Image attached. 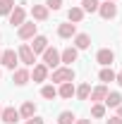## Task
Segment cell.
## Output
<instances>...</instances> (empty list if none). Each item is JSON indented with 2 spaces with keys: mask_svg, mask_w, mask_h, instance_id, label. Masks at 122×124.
<instances>
[{
  "mask_svg": "<svg viewBox=\"0 0 122 124\" xmlns=\"http://www.w3.org/2000/svg\"><path fill=\"white\" fill-rule=\"evenodd\" d=\"M53 84H67V81H74V69L72 67H58V69H53V77H50Z\"/></svg>",
  "mask_w": 122,
  "mask_h": 124,
  "instance_id": "cell-1",
  "label": "cell"
},
{
  "mask_svg": "<svg viewBox=\"0 0 122 124\" xmlns=\"http://www.w3.org/2000/svg\"><path fill=\"white\" fill-rule=\"evenodd\" d=\"M43 64H46L48 69H58V67L62 64V62H60V50L48 46L46 50H43Z\"/></svg>",
  "mask_w": 122,
  "mask_h": 124,
  "instance_id": "cell-2",
  "label": "cell"
},
{
  "mask_svg": "<svg viewBox=\"0 0 122 124\" xmlns=\"http://www.w3.org/2000/svg\"><path fill=\"white\" fill-rule=\"evenodd\" d=\"M17 57H19V62H24L26 67H34V64H36V55H34V50H31L26 43H22V46H19Z\"/></svg>",
  "mask_w": 122,
  "mask_h": 124,
  "instance_id": "cell-3",
  "label": "cell"
},
{
  "mask_svg": "<svg viewBox=\"0 0 122 124\" xmlns=\"http://www.w3.org/2000/svg\"><path fill=\"white\" fill-rule=\"evenodd\" d=\"M0 64H2L5 69H12V72H15L17 64H19L17 53H15V50H2V55H0Z\"/></svg>",
  "mask_w": 122,
  "mask_h": 124,
  "instance_id": "cell-4",
  "label": "cell"
},
{
  "mask_svg": "<svg viewBox=\"0 0 122 124\" xmlns=\"http://www.w3.org/2000/svg\"><path fill=\"white\" fill-rule=\"evenodd\" d=\"M7 19H10V24H12V26H17V29H19V26L26 22V10H24L22 5H15V10L7 15Z\"/></svg>",
  "mask_w": 122,
  "mask_h": 124,
  "instance_id": "cell-5",
  "label": "cell"
},
{
  "mask_svg": "<svg viewBox=\"0 0 122 124\" xmlns=\"http://www.w3.org/2000/svg\"><path fill=\"white\" fill-rule=\"evenodd\" d=\"M98 15L103 17V19H105V22H110V19H115V17H117V5H115V2H101V5H98Z\"/></svg>",
  "mask_w": 122,
  "mask_h": 124,
  "instance_id": "cell-6",
  "label": "cell"
},
{
  "mask_svg": "<svg viewBox=\"0 0 122 124\" xmlns=\"http://www.w3.org/2000/svg\"><path fill=\"white\" fill-rule=\"evenodd\" d=\"M36 29H38V24H36V22H24V24L19 26V31H17V36H19L22 41H29V38L36 36Z\"/></svg>",
  "mask_w": 122,
  "mask_h": 124,
  "instance_id": "cell-7",
  "label": "cell"
},
{
  "mask_svg": "<svg viewBox=\"0 0 122 124\" xmlns=\"http://www.w3.org/2000/svg\"><path fill=\"white\" fill-rule=\"evenodd\" d=\"M77 57H79V50L74 46H67L65 50H60V62L67 67H72V62H77Z\"/></svg>",
  "mask_w": 122,
  "mask_h": 124,
  "instance_id": "cell-8",
  "label": "cell"
},
{
  "mask_svg": "<svg viewBox=\"0 0 122 124\" xmlns=\"http://www.w3.org/2000/svg\"><path fill=\"white\" fill-rule=\"evenodd\" d=\"M96 62L103 64V67H110V64L115 62V53H113L110 48H101V50L96 53Z\"/></svg>",
  "mask_w": 122,
  "mask_h": 124,
  "instance_id": "cell-9",
  "label": "cell"
},
{
  "mask_svg": "<svg viewBox=\"0 0 122 124\" xmlns=\"http://www.w3.org/2000/svg\"><path fill=\"white\" fill-rule=\"evenodd\" d=\"M31 50H34V55H43V50H46L48 48V38L46 36H38V33H36V36H34V38H31Z\"/></svg>",
  "mask_w": 122,
  "mask_h": 124,
  "instance_id": "cell-10",
  "label": "cell"
},
{
  "mask_svg": "<svg viewBox=\"0 0 122 124\" xmlns=\"http://www.w3.org/2000/svg\"><path fill=\"white\" fill-rule=\"evenodd\" d=\"M31 79H34L36 84H43V81H48V67L43 64V62L34 64V72H31Z\"/></svg>",
  "mask_w": 122,
  "mask_h": 124,
  "instance_id": "cell-11",
  "label": "cell"
},
{
  "mask_svg": "<svg viewBox=\"0 0 122 124\" xmlns=\"http://www.w3.org/2000/svg\"><path fill=\"white\" fill-rule=\"evenodd\" d=\"M31 79V72L29 69H22V67H17L15 72H12V81H15L17 86H26Z\"/></svg>",
  "mask_w": 122,
  "mask_h": 124,
  "instance_id": "cell-12",
  "label": "cell"
},
{
  "mask_svg": "<svg viewBox=\"0 0 122 124\" xmlns=\"http://www.w3.org/2000/svg\"><path fill=\"white\" fill-rule=\"evenodd\" d=\"M58 36H60V38H74V36H77V24H72V22H62L60 26H58Z\"/></svg>",
  "mask_w": 122,
  "mask_h": 124,
  "instance_id": "cell-13",
  "label": "cell"
},
{
  "mask_svg": "<svg viewBox=\"0 0 122 124\" xmlns=\"http://www.w3.org/2000/svg\"><path fill=\"white\" fill-rule=\"evenodd\" d=\"M0 119L5 124H17L22 117H19V110H15V108H2V115H0Z\"/></svg>",
  "mask_w": 122,
  "mask_h": 124,
  "instance_id": "cell-14",
  "label": "cell"
},
{
  "mask_svg": "<svg viewBox=\"0 0 122 124\" xmlns=\"http://www.w3.org/2000/svg\"><path fill=\"white\" fill-rule=\"evenodd\" d=\"M105 95H108V86L105 84H98L96 88H91V95L89 98H91V103H103Z\"/></svg>",
  "mask_w": 122,
  "mask_h": 124,
  "instance_id": "cell-15",
  "label": "cell"
},
{
  "mask_svg": "<svg viewBox=\"0 0 122 124\" xmlns=\"http://www.w3.org/2000/svg\"><path fill=\"white\" fill-rule=\"evenodd\" d=\"M84 15H86V12H84L79 5H72V7L67 10V22H72V24H79V22L84 19Z\"/></svg>",
  "mask_w": 122,
  "mask_h": 124,
  "instance_id": "cell-16",
  "label": "cell"
},
{
  "mask_svg": "<svg viewBox=\"0 0 122 124\" xmlns=\"http://www.w3.org/2000/svg\"><path fill=\"white\" fill-rule=\"evenodd\" d=\"M48 12H50V10H48L46 5H34V7H31V17H34V22H46V19H48Z\"/></svg>",
  "mask_w": 122,
  "mask_h": 124,
  "instance_id": "cell-17",
  "label": "cell"
},
{
  "mask_svg": "<svg viewBox=\"0 0 122 124\" xmlns=\"http://www.w3.org/2000/svg\"><path fill=\"white\" fill-rule=\"evenodd\" d=\"M103 105H105V108H117V105H122V95H120L117 91H108Z\"/></svg>",
  "mask_w": 122,
  "mask_h": 124,
  "instance_id": "cell-18",
  "label": "cell"
},
{
  "mask_svg": "<svg viewBox=\"0 0 122 124\" xmlns=\"http://www.w3.org/2000/svg\"><path fill=\"white\" fill-rule=\"evenodd\" d=\"M89 46H91V36L89 33H77L74 36V48L77 50H86Z\"/></svg>",
  "mask_w": 122,
  "mask_h": 124,
  "instance_id": "cell-19",
  "label": "cell"
},
{
  "mask_svg": "<svg viewBox=\"0 0 122 124\" xmlns=\"http://www.w3.org/2000/svg\"><path fill=\"white\" fill-rule=\"evenodd\" d=\"M58 95L65 98V100H70L72 95H74V84L72 81H67V84H60V88H58Z\"/></svg>",
  "mask_w": 122,
  "mask_h": 124,
  "instance_id": "cell-20",
  "label": "cell"
},
{
  "mask_svg": "<svg viewBox=\"0 0 122 124\" xmlns=\"http://www.w3.org/2000/svg\"><path fill=\"white\" fill-rule=\"evenodd\" d=\"M34 115H36V105H34L31 100H26V103L19 108V117H22V119H29V117H34Z\"/></svg>",
  "mask_w": 122,
  "mask_h": 124,
  "instance_id": "cell-21",
  "label": "cell"
},
{
  "mask_svg": "<svg viewBox=\"0 0 122 124\" xmlns=\"http://www.w3.org/2000/svg\"><path fill=\"white\" fill-rule=\"evenodd\" d=\"M74 95L79 100H89V95H91V84H81V86H77L74 88Z\"/></svg>",
  "mask_w": 122,
  "mask_h": 124,
  "instance_id": "cell-22",
  "label": "cell"
},
{
  "mask_svg": "<svg viewBox=\"0 0 122 124\" xmlns=\"http://www.w3.org/2000/svg\"><path fill=\"white\" fill-rule=\"evenodd\" d=\"M41 95H43L46 100H55V98H58V88H55V84H46V86L41 88Z\"/></svg>",
  "mask_w": 122,
  "mask_h": 124,
  "instance_id": "cell-23",
  "label": "cell"
},
{
  "mask_svg": "<svg viewBox=\"0 0 122 124\" xmlns=\"http://www.w3.org/2000/svg\"><path fill=\"white\" fill-rule=\"evenodd\" d=\"M98 79H101V84H110V81H115V72L110 69V67H103L101 72H98Z\"/></svg>",
  "mask_w": 122,
  "mask_h": 124,
  "instance_id": "cell-24",
  "label": "cell"
},
{
  "mask_svg": "<svg viewBox=\"0 0 122 124\" xmlns=\"http://www.w3.org/2000/svg\"><path fill=\"white\" fill-rule=\"evenodd\" d=\"M98 5H101V0H81V10L84 12H98Z\"/></svg>",
  "mask_w": 122,
  "mask_h": 124,
  "instance_id": "cell-25",
  "label": "cell"
},
{
  "mask_svg": "<svg viewBox=\"0 0 122 124\" xmlns=\"http://www.w3.org/2000/svg\"><path fill=\"white\" fill-rule=\"evenodd\" d=\"M74 112H70V110H65V112H60L58 115V124H74Z\"/></svg>",
  "mask_w": 122,
  "mask_h": 124,
  "instance_id": "cell-26",
  "label": "cell"
},
{
  "mask_svg": "<svg viewBox=\"0 0 122 124\" xmlns=\"http://www.w3.org/2000/svg\"><path fill=\"white\" fill-rule=\"evenodd\" d=\"M15 10V0H0V17H7Z\"/></svg>",
  "mask_w": 122,
  "mask_h": 124,
  "instance_id": "cell-27",
  "label": "cell"
},
{
  "mask_svg": "<svg viewBox=\"0 0 122 124\" xmlns=\"http://www.w3.org/2000/svg\"><path fill=\"white\" fill-rule=\"evenodd\" d=\"M91 117H96V119H103V117H105V105H103V103H93V108H91Z\"/></svg>",
  "mask_w": 122,
  "mask_h": 124,
  "instance_id": "cell-28",
  "label": "cell"
},
{
  "mask_svg": "<svg viewBox=\"0 0 122 124\" xmlns=\"http://www.w3.org/2000/svg\"><path fill=\"white\" fill-rule=\"evenodd\" d=\"M46 7L55 12V10H60V7H62V0H46Z\"/></svg>",
  "mask_w": 122,
  "mask_h": 124,
  "instance_id": "cell-29",
  "label": "cell"
},
{
  "mask_svg": "<svg viewBox=\"0 0 122 124\" xmlns=\"http://www.w3.org/2000/svg\"><path fill=\"white\" fill-rule=\"evenodd\" d=\"M26 124H46V122H43L38 115H34V117H29V119H26Z\"/></svg>",
  "mask_w": 122,
  "mask_h": 124,
  "instance_id": "cell-30",
  "label": "cell"
},
{
  "mask_svg": "<svg viewBox=\"0 0 122 124\" xmlns=\"http://www.w3.org/2000/svg\"><path fill=\"white\" fill-rule=\"evenodd\" d=\"M105 124H122V117H117V115H115V117H110Z\"/></svg>",
  "mask_w": 122,
  "mask_h": 124,
  "instance_id": "cell-31",
  "label": "cell"
},
{
  "mask_svg": "<svg viewBox=\"0 0 122 124\" xmlns=\"http://www.w3.org/2000/svg\"><path fill=\"white\" fill-rule=\"evenodd\" d=\"M115 81H117V84H120V86H122V69H120V72H117V74H115Z\"/></svg>",
  "mask_w": 122,
  "mask_h": 124,
  "instance_id": "cell-32",
  "label": "cell"
},
{
  "mask_svg": "<svg viewBox=\"0 0 122 124\" xmlns=\"http://www.w3.org/2000/svg\"><path fill=\"white\" fill-rule=\"evenodd\" d=\"M74 124H91V119H74Z\"/></svg>",
  "mask_w": 122,
  "mask_h": 124,
  "instance_id": "cell-33",
  "label": "cell"
},
{
  "mask_svg": "<svg viewBox=\"0 0 122 124\" xmlns=\"http://www.w3.org/2000/svg\"><path fill=\"white\" fill-rule=\"evenodd\" d=\"M115 110H117V117H122V105H117Z\"/></svg>",
  "mask_w": 122,
  "mask_h": 124,
  "instance_id": "cell-34",
  "label": "cell"
},
{
  "mask_svg": "<svg viewBox=\"0 0 122 124\" xmlns=\"http://www.w3.org/2000/svg\"><path fill=\"white\" fill-rule=\"evenodd\" d=\"M108 2H117V0H108Z\"/></svg>",
  "mask_w": 122,
  "mask_h": 124,
  "instance_id": "cell-35",
  "label": "cell"
},
{
  "mask_svg": "<svg viewBox=\"0 0 122 124\" xmlns=\"http://www.w3.org/2000/svg\"><path fill=\"white\" fill-rule=\"evenodd\" d=\"M0 115H2V108H0Z\"/></svg>",
  "mask_w": 122,
  "mask_h": 124,
  "instance_id": "cell-36",
  "label": "cell"
},
{
  "mask_svg": "<svg viewBox=\"0 0 122 124\" xmlns=\"http://www.w3.org/2000/svg\"><path fill=\"white\" fill-rule=\"evenodd\" d=\"M0 55H2V50H0Z\"/></svg>",
  "mask_w": 122,
  "mask_h": 124,
  "instance_id": "cell-37",
  "label": "cell"
},
{
  "mask_svg": "<svg viewBox=\"0 0 122 124\" xmlns=\"http://www.w3.org/2000/svg\"><path fill=\"white\" fill-rule=\"evenodd\" d=\"M0 77H2V74H0Z\"/></svg>",
  "mask_w": 122,
  "mask_h": 124,
  "instance_id": "cell-38",
  "label": "cell"
},
{
  "mask_svg": "<svg viewBox=\"0 0 122 124\" xmlns=\"http://www.w3.org/2000/svg\"><path fill=\"white\" fill-rule=\"evenodd\" d=\"M0 38H2V36H0Z\"/></svg>",
  "mask_w": 122,
  "mask_h": 124,
  "instance_id": "cell-39",
  "label": "cell"
}]
</instances>
